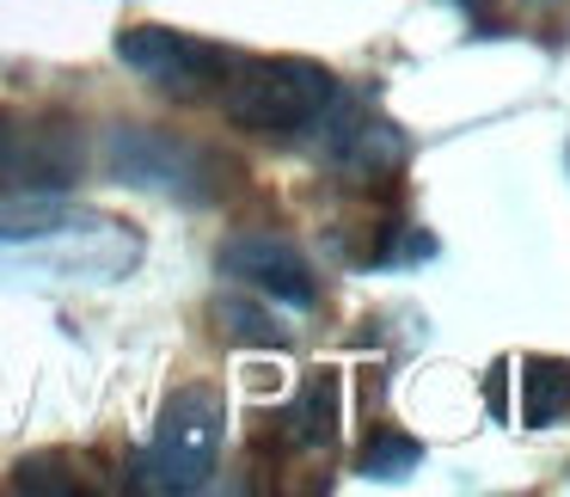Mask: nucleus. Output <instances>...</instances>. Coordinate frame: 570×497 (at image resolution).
<instances>
[{"label": "nucleus", "mask_w": 570, "mask_h": 497, "mask_svg": "<svg viewBox=\"0 0 570 497\" xmlns=\"http://www.w3.org/2000/svg\"><path fill=\"white\" fill-rule=\"evenodd\" d=\"M141 259V240L111 215L56 197L0 203V271L26 283H117Z\"/></svg>", "instance_id": "f257e3e1"}, {"label": "nucleus", "mask_w": 570, "mask_h": 497, "mask_svg": "<svg viewBox=\"0 0 570 497\" xmlns=\"http://www.w3.org/2000/svg\"><path fill=\"white\" fill-rule=\"evenodd\" d=\"M222 436H227L222 393L215 387H178L160 406V423H154L148 448L136 460V485L166 497L203 491L215 479V460H222Z\"/></svg>", "instance_id": "f03ea898"}, {"label": "nucleus", "mask_w": 570, "mask_h": 497, "mask_svg": "<svg viewBox=\"0 0 570 497\" xmlns=\"http://www.w3.org/2000/svg\"><path fill=\"white\" fill-rule=\"evenodd\" d=\"M337 75L301 56H271V62H246L222 92V111L252 136H301L325 117V105L337 99Z\"/></svg>", "instance_id": "7ed1b4c3"}, {"label": "nucleus", "mask_w": 570, "mask_h": 497, "mask_svg": "<svg viewBox=\"0 0 570 497\" xmlns=\"http://www.w3.org/2000/svg\"><path fill=\"white\" fill-rule=\"evenodd\" d=\"M117 56L136 68L141 80H154L160 92L173 99H197L209 92L215 80H227V56L203 38H185V31H166V26H129L117 38Z\"/></svg>", "instance_id": "20e7f679"}, {"label": "nucleus", "mask_w": 570, "mask_h": 497, "mask_svg": "<svg viewBox=\"0 0 570 497\" xmlns=\"http://www.w3.org/2000/svg\"><path fill=\"white\" fill-rule=\"evenodd\" d=\"M105 154H111V173L124 185L173 191V197H215V160L190 142L154 136V129H117Z\"/></svg>", "instance_id": "39448f33"}, {"label": "nucleus", "mask_w": 570, "mask_h": 497, "mask_svg": "<svg viewBox=\"0 0 570 497\" xmlns=\"http://www.w3.org/2000/svg\"><path fill=\"white\" fill-rule=\"evenodd\" d=\"M222 271L239 276V283H252L258 295L283 301V308H313L320 301V283H313L307 259H301L295 246H283V240L271 234H239L222 246Z\"/></svg>", "instance_id": "423d86ee"}, {"label": "nucleus", "mask_w": 570, "mask_h": 497, "mask_svg": "<svg viewBox=\"0 0 570 497\" xmlns=\"http://www.w3.org/2000/svg\"><path fill=\"white\" fill-rule=\"evenodd\" d=\"M313 129H325V142H320L325 160L350 166V173H386V166H399V154H405V142L393 136V124L374 117L362 99H344V92L325 105V117Z\"/></svg>", "instance_id": "0eeeda50"}, {"label": "nucleus", "mask_w": 570, "mask_h": 497, "mask_svg": "<svg viewBox=\"0 0 570 497\" xmlns=\"http://www.w3.org/2000/svg\"><path fill=\"white\" fill-rule=\"evenodd\" d=\"M570 411V362L564 357H528L521 362V423L546 430Z\"/></svg>", "instance_id": "6e6552de"}, {"label": "nucleus", "mask_w": 570, "mask_h": 497, "mask_svg": "<svg viewBox=\"0 0 570 497\" xmlns=\"http://www.w3.org/2000/svg\"><path fill=\"white\" fill-rule=\"evenodd\" d=\"M295 436L301 442H332L337 436V374L332 369L307 381V393L295 406Z\"/></svg>", "instance_id": "1a4fd4ad"}, {"label": "nucleus", "mask_w": 570, "mask_h": 497, "mask_svg": "<svg viewBox=\"0 0 570 497\" xmlns=\"http://www.w3.org/2000/svg\"><path fill=\"white\" fill-rule=\"evenodd\" d=\"M423 460V448L411 442V436H374L368 448H362V472L368 479H399V472H411Z\"/></svg>", "instance_id": "9d476101"}, {"label": "nucleus", "mask_w": 570, "mask_h": 497, "mask_svg": "<svg viewBox=\"0 0 570 497\" xmlns=\"http://www.w3.org/2000/svg\"><path fill=\"white\" fill-rule=\"evenodd\" d=\"M215 313H222V325L234 338H246V344H283V325H276L264 308H252V301L227 295V301H215Z\"/></svg>", "instance_id": "9b49d317"}, {"label": "nucleus", "mask_w": 570, "mask_h": 497, "mask_svg": "<svg viewBox=\"0 0 570 497\" xmlns=\"http://www.w3.org/2000/svg\"><path fill=\"white\" fill-rule=\"evenodd\" d=\"M466 7H484V0H466Z\"/></svg>", "instance_id": "f8f14e48"}]
</instances>
